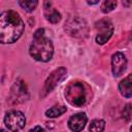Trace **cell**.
<instances>
[{
  "mask_svg": "<svg viewBox=\"0 0 132 132\" xmlns=\"http://www.w3.org/2000/svg\"><path fill=\"white\" fill-rule=\"evenodd\" d=\"M66 110H67L66 106H64V105H56V106H53V107L48 108L45 111V116L47 118H57V117H60L61 114H63L64 112H66Z\"/></svg>",
  "mask_w": 132,
  "mask_h": 132,
  "instance_id": "12",
  "label": "cell"
},
{
  "mask_svg": "<svg viewBox=\"0 0 132 132\" xmlns=\"http://www.w3.org/2000/svg\"><path fill=\"white\" fill-rule=\"evenodd\" d=\"M29 53L33 59L39 62H47L54 55V45L50 38L44 35V29L39 28L33 35Z\"/></svg>",
  "mask_w": 132,
  "mask_h": 132,
  "instance_id": "2",
  "label": "cell"
},
{
  "mask_svg": "<svg viewBox=\"0 0 132 132\" xmlns=\"http://www.w3.org/2000/svg\"><path fill=\"white\" fill-rule=\"evenodd\" d=\"M29 132H46L41 126H35L34 128H32L31 130H29Z\"/></svg>",
  "mask_w": 132,
  "mask_h": 132,
  "instance_id": "18",
  "label": "cell"
},
{
  "mask_svg": "<svg viewBox=\"0 0 132 132\" xmlns=\"http://www.w3.org/2000/svg\"><path fill=\"white\" fill-rule=\"evenodd\" d=\"M91 88L84 81H71L65 88V98L73 106H84L91 99Z\"/></svg>",
  "mask_w": 132,
  "mask_h": 132,
  "instance_id": "3",
  "label": "cell"
},
{
  "mask_svg": "<svg viewBox=\"0 0 132 132\" xmlns=\"http://www.w3.org/2000/svg\"><path fill=\"white\" fill-rule=\"evenodd\" d=\"M131 114H132V111H131V104L128 103V104L124 107L123 118H124L126 121H130V119H131Z\"/></svg>",
  "mask_w": 132,
  "mask_h": 132,
  "instance_id": "17",
  "label": "cell"
},
{
  "mask_svg": "<svg viewBox=\"0 0 132 132\" xmlns=\"http://www.w3.org/2000/svg\"><path fill=\"white\" fill-rule=\"evenodd\" d=\"M45 19L52 24H57L61 20V13L54 8H45Z\"/></svg>",
  "mask_w": 132,
  "mask_h": 132,
  "instance_id": "13",
  "label": "cell"
},
{
  "mask_svg": "<svg viewBox=\"0 0 132 132\" xmlns=\"http://www.w3.org/2000/svg\"><path fill=\"white\" fill-rule=\"evenodd\" d=\"M27 98H28V91L26 85L21 79L16 80L11 88L10 100L13 103H20L27 100Z\"/></svg>",
  "mask_w": 132,
  "mask_h": 132,
  "instance_id": "9",
  "label": "cell"
},
{
  "mask_svg": "<svg viewBox=\"0 0 132 132\" xmlns=\"http://www.w3.org/2000/svg\"><path fill=\"white\" fill-rule=\"evenodd\" d=\"M117 4H118V2L114 0H105L101 4V11L104 13H108L116 8Z\"/></svg>",
  "mask_w": 132,
  "mask_h": 132,
  "instance_id": "16",
  "label": "cell"
},
{
  "mask_svg": "<svg viewBox=\"0 0 132 132\" xmlns=\"http://www.w3.org/2000/svg\"><path fill=\"white\" fill-rule=\"evenodd\" d=\"M98 34L96 35V42L98 44L106 43L113 33V25L108 19H102L95 24Z\"/></svg>",
  "mask_w": 132,
  "mask_h": 132,
  "instance_id": "7",
  "label": "cell"
},
{
  "mask_svg": "<svg viewBox=\"0 0 132 132\" xmlns=\"http://www.w3.org/2000/svg\"><path fill=\"white\" fill-rule=\"evenodd\" d=\"M4 124L11 132H19L26 125L25 114L16 109L8 110L4 116Z\"/></svg>",
  "mask_w": 132,
  "mask_h": 132,
  "instance_id": "5",
  "label": "cell"
},
{
  "mask_svg": "<svg viewBox=\"0 0 132 132\" xmlns=\"http://www.w3.org/2000/svg\"><path fill=\"white\" fill-rule=\"evenodd\" d=\"M127 59L123 53L117 52L111 57V70L116 77L121 76L127 68Z\"/></svg>",
  "mask_w": 132,
  "mask_h": 132,
  "instance_id": "8",
  "label": "cell"
},
{
  "mask_svg": "<svg viewBox=\"0 0 132 132\" xmlns=\"http://www.w3.org/2000/svg\"><path fill=\"white\" fill-rule=\"evenodd\" d=\"M0 132H7L6 130H3V129H0Z\"/></svg>",
  "mask_w": 132,
  "mask_h": 132,
  "instance_id": "20",
  "label": "cell"
},
{
  "mask_svg": "<svg viewBox=\"0 0 132 132\" xmlns=\"http://www.w3.org/2000/svg\"><path fill=\"white\" fill-rule=\"evenodd\" d=\"M25 24L20 14L14 10H6L0 13V43L15 42L23 34Z\"/></svg>",
  "mask_w": 132,
  "mask_h": 132,
  "instance_id": "1",
  "label": "cell"
},
{
  "mask_svg": "<svg viewBox=\"0 0 132 132\" xmlns=\"http://www.w3.org/2000/svg\"><path fill=\"white\" fill-rule=\"evenodd\" d=\"M64 29L68 35L75 38H85L89 32L87 22L79 16H72L68 19L65 23Z\"/></svg>",
  "mask_w": 132,
  "mask_h": 132,
  "instance_id": "4",
  "label": "cell"
},
{
  "mask_svg": "<svg viewBox=\"0 0 132 132\" xmlns=\"http://www.w3.org/2000/svg\"><path fill=\"white\" fill-rule=\"evenodd\" d=\"M119 91L124 97L126 98L131 97L132 95V75L131 74H128L127 77L121 80V82L119 84Z\"/></svg>",
  "mask_w": 132,
  "mask_h": 132,
  "instance_id": "11",
  "label": "cell"
},
{
  "mask_svg": "<svg viewBox=\"0 0 132 132\" xmlns=\"http://www.w3.org/2000/svg\"><path fill=\"white\" fill-rule=\"evenodd\" d=\"M104 128H105V122L101 119H96L91 122L89 130L90 132H102Z\"/></svg>",
  "mask_w": 132,
  "mask_h": 132,
  "instance_id": "14",
  "label": "cell"
},
{
  "mask_svg": "<svg viewBox=\"0 0 132 132\" xmlns=\"http://www.w3.org/2000/svg\"><path fill=\"white\" fill-rule=\"evenodd\" d=\"M67 73V69L65 67H59L57 69H55L46 78L44 86L40 92V97L44 98L47 94H50L57 86L58 84L64 78V76Z\"/></svg>",
  "mask_w": 132,
  "mask_h": 132,
  "instance_id": "6",
  "label": "cell"
},
{
  "mask_svg": "<svg viewBox=\"0 0 132 132\" xmlns=\"http://www.w3.org/2000/svg\"><path fill=\"white\" fill-rule=\"evenodd\" d=\"M97 3H98V1H93V2L88 1V4H97Z\"/></svg>",
  "mask_w": 132,
  "mask_h": 132,
  "instance_id": "19",
  "label": "cell"
},
{
  "mask_svg": "<svg viewBox=\"0 0 132 132\" xmlns=\"http://www.w3.org/2000/svg\"><path fill=\"white\" fill-rule=\"evenodd\" d=\"M88 122V117L85 112H78L71 116L68 120V127L73 132H80L84 130Z\"/></svg>",
  "mask_w": 132,
  "mask_h": 132,
  "instance_id": "10",
  "label": "cell"
},
{
  "mask_svg": "<svg viewBox=\"0 0 132 132\" xmlns=\"http://www.w3.org/2000/svg\"><path fill=\"white\" fill-rule=\"evenodd\" d=\"M19 4L24 10L31 12L36 8V6L38 5V2L36 0H21L19 1Z\"/></svg>",
  "mask_w": 132,
  "mask_h": 132,
  "instance_id": "15",
  "label": "cell"
}]
</instances>
